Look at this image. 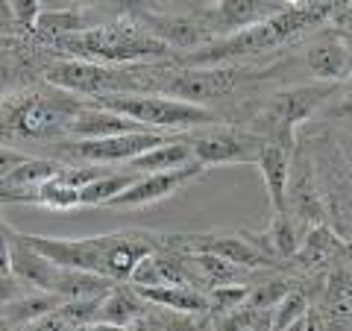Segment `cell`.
<instances>
[{"mask_svg": "<svg viewBox=\"0 0 352 331\" xmlns=\"http://www.w3.org/2000/svg\"><path fill=\"white\" fill-rule=\"evenodd\" d=\"M170 135L168 132H156V129H144V132H126V135H115V138H97V141H74L65 144V156L85 161V164H120V161H132L138 156H144L147 150L164 144Z\"/></svg>", "mask_w": 352, "mask_h": 331, "instance_id": "9", "label": "cell"}, {"mask_svg": "<svg viewBox=\"0 0 352 331\" xmlns=\"http://www.w3.org/2000/svg\"><path fill=\"white\" fill-rule=\"evenodd\" d=\"M53 47L74 59L97 62V65H144V62H168L173 47L156 38L144 24L135 21H112V24L91 27L76 36L56 38Z\"/></svg>", "mask_w": 352, "mask_h": 331, "instance_id": "3", "label": "cell"}, {"mask_svg": "<svg viewBox=\"0 0 352 331\" xmlns=\"http://www.w3.org/2000/svg\"><path fill=\"white\" fill-rule=\"evenodd\" d=\"M91 103H100L112 112L124 115L129 120H138L141 126L156 129V132H194L206 126L223 124L220 115H214L208 106H197L188 100H176L168 94H100Z\"/></svg>", "mask_w": 352, "mask_h": 331, "instance_id": "5", "label": "cell"}, {"mask_svg": "<svg viewBox=\"0 0 352 331\" xmlns=\"http://www.w3.org/2000/svg\"><path fill=\"white\" fill-rule=\"evenodd\" d=\"M208 293V308L212 311H223V314H232L241 311V305L250 302V288L244 284H217V288L206 290Z\"/></svg>", "mask_w": 352, "mask_h": 331, "instance_id": "23", "label": "cell"}, {"mask_svg": "<svg viewBox=\"0 0 352 331\" xmlns=\"http://www.w3.org/2000/svg\"><path fill=\"white\" fill-rule=\"evenodd\" d=\"M294 147H285L279 141H267L261 150V159H258V173L264 179V191H267V200L273 205V212H288V185H291V168H294V159H291Z\"/></svg>", "mask_w": 352, "mask_h": 331, "instance_id": "14", "label": "cell"}, {"mask_svg": "<svg viewBox=\"0 0 352 331\" xmlns=\"http://www.w3.org/2000/svg\"><path fill=\"white\" fill-rule=\"evenodd\" d=\"M144 296H141L135 288L132 290H124V288H112V293L103 299L100 305V319H106V323H120V326H129L135 323V319L144 314Z\"/></svg>", "mask_w": 352, "mask_h": 331, "instance_id": "21", "label": "cell"}, {"mask_svg": "<svg viewBox=\"0 0 352 331\" xmlns=\"http://www.w3.org/2000/svg\"><path fill=\"white\" fill-rule=\"evenodd\" d=\"M194 144V159L214 168V164H258L261 150L267 138L252 129H238V126H206L191 132Z\"/></svg>", "mask_w": 352, "mask_h": 331, "instance_id": "7", "label": "cell"}, {"mask_svg": "<svg viewBox=\"0 0 352 331\" xmlns=\"http://www.w3.org/2000/svg\"><path fill=\"white\" fill-rule=\"evenodd\" d=\"M74 3H91V0H74Z\"/></svg>", "mask_w": 352, "mask_h": 331, "instance_id": "32", "label": "cell"}, {"mask_svg": "<svg viewBox=\"0 0 352 331\" xmlns=\"http://www.w3.org/2000/svg\"><path fill=\"white\" fill-rule=\"evenodd\" d=\"M203 173H206V164L191 161V164H185V168H176V170L138 176L135 185H129L126 191L120 194V196H115L109 205H112V208H141V205L162 203V200H168V196L179 194L182 187H188L191 182H197Z\"/></svg>", "mask_w": 352, "mask_h": 331, "instance_id": "10", "label": "cell"}, {"mask_svg": "<svg viewBox=\"0 0 352 331\" xmlns=\"http://www.w3.org/2000/svg\"><path fill=\"white\" fill-rule=\"evenodd\" d=\"M197 161L194 159V144H191V132H176L170 135L164 144L147 150L144 156L132 159L126 164V170L138 173V176H147V173H164V170H176V168H185V164Z\"/></svg>", "mask_w": 352, "mask_h": 331, "instance_id": "15", "label": "cell"}, {"mask_svg": "<svg viewBox=\"0 0 352 331\" xmlns=\"http://www.w3.org/2000/svg\"><path fill=\"white\" fill-rule=\"evenodd\" d=\"M288 208H294L296 217L317 223L323 217V205H320V194H317V176L311 168L308 156H296L294 159V170H291V185H288Z\"/></svg>", "mask_w": 352, "mask_h": 331, "instance_id": "16", "label": "cell"}, {"mask_svg": "<svg viewBox=\"0 0 352 331\" xmlns=\"http://www.w3.org/2000/svg\"><path fill=\"white\" fill-rule=\"evenodd\" d=\"M302 62H305L308 73H311L317 82L338 85L352 73V50H349V44L340 38L329 24L323 30H317L314 38L305 44Z\"/></svg>", "mask_w": 352, "mask_h": 331, "instance_id": "11", "label": "cell"}, {"mask_svg": "<svg viewBox=\"0 0 352 331\" xmlns=\"http://www.w3.org/2000/svg\"><path fill=\"white\" fill-rule=\"evenodd\" d=\"M74 328H80V326L65 314V308H56V311L44 314V317L36 319V323L27 326V331H74Z\"/></svg>", "mask_w": 352, "mask_h": 331, "instance_id": "25", "label": "cell"}, {"mask_svg": "<svg viewBox=\"0 0 352 331\" xmlns=\"http://www.w3.org/2000/svg\"><path fill=\"white\" fill-rule=\"evenodd\" d=\"M294 3L288 0H217L212 9V32L235 36V32H244L282 15Z\"/></svg>", "mask_w": 352, "mask_h": 331, "instance_id": "12", "label": "cell"}, {"mask_svg": "<svg viewBox=\"0 0 352 331\" xmlns=\"http://www.w3.org/2000/svg\"><path fill=\"white\" fill-rule=\"evenodd\" d=\"M94 331H129V326H120V323H106V319H97L91 326Z\"/></svg>", "mask_w": 352, "mask_h": 331, "instance_id": "29", "label": "cell"}, {"mask_svg": "<svg viewBox=\"0 0 352 331\" xmlns=\"http://www.w3.org/2000/svg\"><path fill=\"white\" fill-rule=\"evenodd\" d=\"M329 27H332L338 36L349 44V50H352V3L338 6L335 12L329 15Z\"/></svg>", "mask_w": 352, "mask_h": 331, "instance_id": "27", "label": "cell"}, {"mask_svg": "<svg viewBox=\"0 0 352 331\" xmlns=\"http://www.w3.org/2000/svg\"><path fill=\"white\" fill-rule=\"evenodd\" d=\"M82 97L50 85L30 88L3 100V138L59 144L71 135V124L82 109Z\"/></svg>", "mask_w": 352, "mask_h": 331, "instance_id": "4", "label": "cell"}, {"mask_svg": "<svg viewBox=\"0 0 352 331\" xmlns=\"http://www.w3.org/2000/svg\"><path fill=\"white\" fill-rule=\"evenodd\" d=\"M74 331H94L91 326H80V328H74Z\"/></svg>", "mask_w": 352, "mask_h": 331, "instance_id": "31", "label": "cell"}, {"mask_svg": "<svg viewBox=\"0 0 352 331\" xmlns=\"http://www.w3.org/2000/svg\"><path fill=\"white\" fill-rule=\"evenodd\" d=\"M147 302L162 305L176 314H206L208 311V293L185 284H164V288H141L138 290Z\"/></svg>", "mask_w": 352, "mask_h": 331, "instance_id": "18", "label": "cell"}, {"mask_svg": "<svg viewBox=\"0 0 352 331\" xmlns=\"http://www.w3.org/2000/svg\"><path fill=\"white\" fill-rule=\"evenodd\" d=\"M24 240L53 264L97 273L112 282H129L141 258L159 249V235H150V231H112V235L94 238L24 235Z\"/></svg>", "mask_w": 352, "mask_h": 331, "instance_id": "1", "label": "cell"}, {"mask_svg": "<svg viewBox=\"0 0 352 331\" xmlns=\"http://www.w3.org/2000/svg\"><path fill=\"white\" fill-rule=\"evenodd\" d=\"M308 314V305H305V296L302 293H288L285 299L273 308V331H285L291 328L294 323H300Z\"/></svg>", "mask_w": 352, "mask_h": 331, "instance_id": "24", "label": "cell"}, {"mask_svg": "<svg viewBox=\"0 0 352 331\" xmlns=\"http://www.w3.org/2000/svg\"><path fill=\"white\" fill-rule=\"evenodd\" d=\"M147 126H141L138 120H129L124 115L112 112L100 103L85 100L82 109L76 112L74 124H71V135L80 141H97V138H115V135H126V132H144Z\"/></svg>", "mask_w": 352, "mask_h": 331, "instance_id": "13", "label": "cell"}, {"mask_svg": "<svg viewBox=\"0 0 352 331\" xmlns=\"http://www.w3.org/2000/svg\"><path fill=\"white\" fill-rule=\"evenodd\" d=\"M238 88V71L232 65H212V68H194V65H179V68H164L159 94L188 100L206 106L212 100H223Z\"/></svg>", "mask_w": 352, "mask_h": 331, "instance_id": "8", "label": "cell"}, {"mask_svg": "<svg viewBox=\"0 0 352 331\" xmlns=\"http://www.w3.org/2000/svg\"><path fill=\"white\" fill-rule=\"evenodd\" d=\"M208 3H217V0H208Z\"/></svg>", "mask_w": 352, "mask_h": 331, "instance_id": "34", "label": "cell"}, {"mask_svg": "<svg viewBox=\"0 0 352 331\" xmlns=\"http://www.w3.org/2000/svg\"><path fill=\"white\" fill-rule=\"evenodd\" d=\"M311 3H317V0H294V6H311Z\"/></svg>", "mask_w": 352, "mask_h": 331, "instance_id": "30", "label": "cell"}, {"mask_svg": "<svg viewBox=\"0 0 352 331\" xmlns=\"http://www.w3.org/2000/svg\"><path fill=\"white\" fill-rule=\"evenodd\" d=\"M332 82H311V85H291L282 88L267 100V106L258 112L256 117V129L258 135H264L267 141H279L285 147H294V129L302 124V120L311 117L317 109H320L329 97L335 94Z\"/></svg>", "mask_w": 352, "mask_h": 331, "instance_id": "6", "label": "cell"}, {"mask_svg": "<svg viewBox=\"0 0 352 331\" xmlns=\"http://www.w3.org/2000/svg\"><path fill=\"white\" fill-rule=\"evenodd\" d=\"M3 328H6V331H18V328H9V326H3Z\"/></svg>", "mask_w": 352, "mask_h": 331, "instance_id": "33", "label": "cell"}, {"mask_svg": "<svg viewBox=\"0 0 352 331\" xmlns=\"http://www.w3.org/2000/svg\"><path fill=\"white\" fill-rule=\"evenodd\" d=\"M65 305V296L59 293H47V290H32L21 299L3 302V326L9 328H27L30 323H36L38 317L56 311Z\"/></svg>", "mask_w": 352, "mask_h": 331, "instance_id": "17", "label": "cell"}, {"mask_svg": "<svg viewBox=\"0 0 352 331\" xmlns=\"http://www.w3.org/2000/svg\"><path fill=\"white\" fill-rule=\"evenodd\" d=\"M94 24L88 21L80 9H44L36 21V32H41L44 38L56 41V38H65V36H76V32H85L91 30Z\"/></svg>", "mask_w": 352, "mask_h": 331, "instance_id": "19", "label": "cell"}, {"mask_svg": "<svg viewBox=\"0 0 352 331\" xmlns=\"http://www.w3.org/2000/svg\"><path fill=\"white\" fill-rule=\"evenodd\" d=\"M267 247L276 252V255H294L296 252V229L294 220L288 217V212H273V223L267 229Z\"/></svg>", "mask_w": 352, "mask_h": 331, "instance_id": "22", "label": "cell"}, {"mask_svg": "<svg viewBox=\"0 0 352 331\" xmlns=\"http://www.w3.org/2000/svg\"><path fill=\"white\" fill-rule=\"evenodd\" d=\"M332 15L326 6L311 3V6H291L282 15L264 21L258 27H250L235 36H223L197 47L191 53H185L179 59L182 65H194V68H212V65H229L241 56H256L264 50H276L282 44H288L294 38H300L302 32L320 27L323 21Z\"/></svg>", "mask_w": 352, "mask_h": 331, "instance_id": "2", "label": "cell"}, {"mask_svg": "<svg viewBox=\"0 0 352 331\" xmlns=\"http://www.w3.org/2000/svg\"><path fill=\"white\" fill-rule=\"evenodd\" d=\"M135 179H138V173H132V170H126V173H103L100 179H94V182H88L82 191H80V205L82 208H94V205H109L115 200V196H120L126 191L129 185H135Z\"/></svg>", "mask_w": 352, "mask_h": 331, "instance_id": "20", "label": "cell"}, {"mask_svg": "<svg viewBox=\"0 0 352 331\" xmlns=\"http://www.w3.org/2000/svg\"><path fill=\"white\" fill-rule=\"evenodd\" d=\"M6 6L12 9V18L21 27L36 30V21L41 15V0H6Z\"/></svg>", "mask_w": 352, "mask_h": 331, "instance_id": "26", "label": "cell"}, {"mask_svg": "<svg viewBox=\"0 0 352 331\" xmlns=\"http://www.w3.org/2000/svg\"><path fill=\"white\" fill-rule=\"evenodd\" d=\"M338 115L352 117V73L344 80V94H340V106H338Z\"/></svg>", "mask_w": 352, "mask_h": 331, "instance_id": "28", "label": "cell"}]
</instances>
